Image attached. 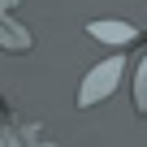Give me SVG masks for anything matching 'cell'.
Wrapping results in <instances>:
<instances>
[{
	"label": "cell",
	"instance_id": "1",
	"mask_svg": "<svg viewBox=\"0 0 147 147\" xmlns=\"http://www.w3.org/2000/svg\"><path fill=\"white\" fill-rule=\"evenodd\" d=\"M125 74V56H104L95 69H87V78L78 87V108H95L100 100H108Z\"/></svg>",
	"mask_w": 147,
	"mask_h": 147
},
{
	"label": "cell",
	"instance_id": "4",
	"mask_svg": "<svg viewBox=\"0 0 147 147\" xmlns=\"http://www.w3.org/2000/svg\"><path fill=\"white\" fill-rule=\"evenodd\" d=\"M5 43H9V48H22V43H30V39L18 30V22H5Z\"/></svg>",
	"mask_w": 147,
	"mask_h": 147
},
{
	"label": "cell",
	"instance_id": "3",
	"mask_svg": "<svg viewBox=\"0 0 147 147\" xmlns=\"http://www.w3.org/2000/svg\"><path fill=\"white\" fill-rule=\"evenodd\" d=\"M134 113L147 117V56H143L138 69H134Z\"/></svg>",
	"mask_w": 147,
	"mask_h": 147
},
{
	"label": "cell",
	"instance_id": "2",
	"mask_svg": "<svg viewBox=\"0 0 147 147\" xmlns=\"http://www.w3.org/2000/svg\"><path fill=\"white\" fill-rule=\"evenodd\" d=\"M87 35L108 43V48H125V43L138 39V26L125 22V18H95V22H87Z\"/></svg>",
	"mask_w": 147,
	"mask_h": 147
}]
</instances>
